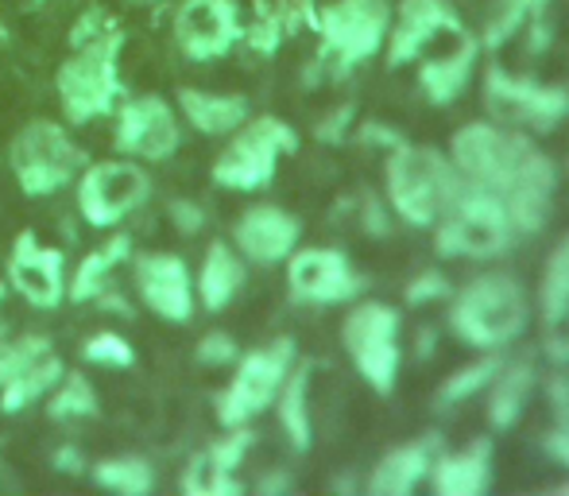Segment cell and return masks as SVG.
<instances>
[{"label": "cell", "instance_id": "cell-34", "mask_svg": "<svg viewBox=\"0 0 569 496\" xmlns=\"http://www.w3.org/2000/svg\"><path fill=\"white\" fill-rule=\"evenodd\" d=\"M450 295H453V284L442 276V271H422V276H415L411 284H407L403 299L411 302V307H427V302L450 299Z\"/></svg>", "mask_w": 569, "mask_h": 496}, {"label": "cell", "instance_id": "cell-11", "mask_svg": "<svg viewBox=\"0 0 569 496\" xmlns=\"http://www.w3.org/2000/svg\"><path fill=\"white\" fill-rule=\"evenodd\" d=\"M12 167L20 175L23 190L31 195H54L74 179L82 167V151L70 143V136L51 121H31L12 140Z\"/></svg>", "mask_w": 569, "mask_h": 496}, {"label": "cell", "instance_id": "cell-40", "mask_svg": "<svg viewBox=\"0 0 569 496\" xmlns=\"http://www.w3.org/2000/svg\"><path fill=\"white\" fill-rule=\"evenodd\" d=\"M547 493H550V496H569V482H562V485H547Z\"/></svg>", "mask_w": 569, "mask_h": 496}, {"label": "cell", "instance_id": "cell-33", "mask_svg": "<svg viewBox=\"0 0 569 496\" xmlns=\"http://www.w3.org/2000/svg\"><path fill=\"white\" fill-rule=\"evenodd\" d=\"M93 407H98V396H93V388L82 380V376H70L67 388L54 396L51 415H54V419H78V415H90Z\"/></svg>", "mask_w": 569, "mask_h": 496}, {"label": "cell", "instance_id": "cell-38", "mask_svg": "<svg viewBox=\"0 0 569 496\" xmlns=\"http://www.w3.org/2000/svg\"><path fill=\"white\" fill-rule=\"evenodd\" d=\"M171 221H174V229H179V234H198V229H202V221H206V214L198 210L194 202H174L171 206Z\"/></svg>", "mask_w": 569, "mask_h": 496}, {"label": "cell", "instance_id": "cell-2", "mask_svg": "<svg viewBox=\"0 0 569 496\" xmlns=\"http://www.w3.org/2000/svg\"><path fill=\"white\" fill-rule=\"evenodd\" d=\"M450 299V330L480 354L511 346L531 323V295L508 271H485Z\"/></svg>", "mask_w": 569, "mask_h": 496}, {"label": "cell", "instance_id": "cell-4", "mask_svg": "<svg viewBox=\"0 0 569 496\" xmlns=\"http://www.w3.org/2000/svg\"><path fill=\"white\" fill-rule=\"evenodd\" d=\"M391 28V8L388 0H333V4L318 8V36H322V51L310 70V82L322 75L345 78L368 62L372 54L383 51Z\"/></svg>", "mask_w": 569, "mask_h": 496}, {"label": "cell", "instance_id": "cell-32", "mask_svg": "<svg viewBox=\"0 0 569 496\" xmlns=\"http://www.w3.org/2000/svg\"><path fill=\"white\" fill-rule=\"evenodd\" d=\"M98 482L117 493H148L151 489V469L143 462H106L98 469Z\"/></svg>", "mask_w": 569, "mask_h": 496}, {"label": "cell", "instance_id": "cell-35", "mask_svg": "<svg viewBox=\"0 0 569 496\" xmlns=\"http://www.w3.org/2000/svg\"><path fill=\"white\" fill-rule=\"evenodd\" d=\"M86 357L98 365H128L132 361V349H128V341H120L117 334H101V338H93L90 346H86Z\"/></svg>", "mask_w": 569, "mask_h": 496}, {"label": "cell", "instance_id": "cell-18", "mask_svg": "<svg viewBox=\"0 0 569 496\" xmlns=\"http://www.w3.org/2000/svg\"><path fill=\"white\" fill-rule=\"evenodd\" d=\"M302 237V226L295 214L279 210V206H256L237 221V245L244 248L248 260L256 264H279L295 252Z\"/></svg>", "mask_w": 569, "mask_h": 496}, {"label": "cell", "instance_id": "cell-8", "mask_svg": "<svg viewBox=\"0 0 569 496\" xmlns=\"http://www.w3.org/2000/svg\"><path fill=\"white\" fill-rule=\"evenodd\" d=\"M117 43H120L117 31H106V36L90 39V43H78V51L59 70L62 109L70 113V121L90 125L113 109V98L120 90L117 62H113Z\"/></svg>", "mask_w": 569, "mask_h": 496}, {"label": "cell", "instance_id": "cell-13", "mask_svg": "<svg viewBox=\"0 0 569 496\" xmlns=\"http://www.w3.org/2000/svg\"><path fill=\"white\" fill-rule=\"evenodd\" d=\"M457 28H465V23L446 0H399L396 20L388 28V43H383L388 47V67H411L438 39Z\"/></svg>", "mask_w": 569, "mask_h": 496}, {"label": "cell", "instance_id": "cell-27", "mask_svg": "<svg viewBox=\"0 0 569 496\" xmlns=\"http://www.w3.org/2000/svg\"><path fill=\"white\" fill-rule=\"evenodd\" d=\"M539 310H542V323H547L550 330L569 318V234L550 248L547 264H542Z\"/></svg>", "mask_w": 569, "mask_h": 496}, {"label": "cell", "instance_id": "cell-9", "mask_svg": "<svg viewBox=\"0 0 569 496\" xmlns=\"http://www.w3.org/2000/svg\"><path fill=\"white\" fill-rule=\"evenodd\" d=\"M299 148V136L279 117H260V121L244 125V132L221 151L213 179L226 190H256L263 182L276 179V167L287 151Z\"/></svg>", "mask_w": 569, "mask_h": 496}, {"label": "cell", "instance_id": "cell-19", "mask_svg": "<svg viewBox=\"0 0 569 496\" xmlns=\"http://www.w3.org/2000/svg\"><path fill=\"white\" fill-rule=\"evenodd\" d=\"M492 438H477V443H469L457 454L438 450L427 482L438 496H480L492 489Z\"/></svg>", "mask_w": 569, "mask_h": 496}, {"label": "cell", "instance_id": "cell-15", "mask_svg": "<svg viewBox=\"0 0 569 496\" xmlns=\"http://www.w3.org/2000/svg\"><path fill=\"white\" fill-rule=\"evenodd\" d=\"M148 195V179L132 163H98L82 179L78 202L93 226H113L124 214H132Z\"/></svg>", "mask_w": 569, "mask_h": 496}, {"label": "cell", "instance_id": "cell-14", "mask_svg": "<svg viewBox=\"0 0 569 496\" xmlns=\"http://www.w3.org/2000/svg\"><path fill=\"white\" fill-rule=\"evenodd\" d=\"M244 28L232 0H182L174 12V39L194 62H213L240 43Z\"/></svg>", "mask_w": 569, "mask_h": 496}, {"label": "cell", "instance_id": "cell-17", "mask_svg": "<svg viewBox=\"0 0 569 496\" xmlns=\"http://www.w3.org/2000/svg\"><path fill=\"white\" fill-rule=\"evenodd\" d=\"M480 59V39L469 28L450 39V51H438L419 62V90L427 93L430 106H453L469 86L472 70Z\"/></svg>", "mask_w": 569, "mask_h": 496}, {"label": "cell", "instance_id": "cell-24", "mask_svg": "<svg viewBox=\"0 0 569 496\" xmlns=\"http://www.w3.org/2000/svg\"><path fill=\"white\" fill-rule=\"evenodd\" d=\"M179 106L187 121L206 136L232 132L248 121V101L240 93H210V90H182Z\"/></svg>", "mask_w": 569, "mask_h": 496}, {"label": "cell", "instance_id": "cell-25", "mask_svg": "<svg viewBox=\"0 0 569 496\" xmlns=\"http://www.w3.org/2000/svg\"><path fill=\"white\" fill-rule=\"evenodd\" d=\"M310 384H315V365H299L287 373L283 388H279V423H283L287 438L295 450H310L315 438V423H310Z\"/></svg>", "mask_w": 569, "mask_h": 496}, {"label": "cell", "instance_id": "cell-5", "mask_svg": "<svg viewBox=\"0 0 569 496\" xmlns=\"http://www.w3.org/2000/svg\"><path fill=\"white\" fill-rule=\"evenodd\" d=\"M435 248L446 260H496L516 241V226L500 195L461 182L453 206L435 221Z\"/></svg>", "mask_w": 569, "mask_h": 496}, {"label": "cell", "instance_id": "cell-23", "mask_svg": "<svg viewBox=\"0 0 569 496\" xmlns=\"http://www.w3.org/2000/svg\"><path fill=\"white\" fill-rule=\"evenodd\" d=\"M539 384V369H535L531 357H519V361H503L500 373L488 384V423L492 430H511L523 419L527 404H531V391Z\"/></svg>", "mask_w": 569, "mask_h": 496}, {"label": "cell", "instance_id": "cell-39", "mask_svg": "<svg viewBox=\"0 0 569 496\" xmlns=\"http://www.w3.org/2000/svg\"><path fill=\"white\" fill-rule=\"evenodd\" d=\"M349 121H352V106H341L338 113L326 117V121L318 125V136H322V140H341L345 128H349Z\"/></svg>", "mask_w": 569, "mask_h": 496}, {"label": "cell", "instance_id": "cell-28", "mask_svg": "<svg viewBox=\"0 0 569 496\" xmlns=\"http://www.w3.org/2000/svg\"><path fill=\"white\" fill-rule=\"evenodd\" d=\"M202 302L210 310H221L229 307V299L240 291V284H244V264L232 256L229 245H210V252H206V264H202Z\"/></svg>", "mask_w": 569, "mask_h": 496}, {"label": "cell", "instance_id": "cell-20", "mask_svg": "<svg viewBox=\"0 0 569 496\" xmlns=\"http://www.w3.org/2000/svg\"><path fill=\"white\" fill-rule=\"evenodd\" d=\"M438 450H442V435L415 438L407 446H396L391 454H383L376 462L372 477H368V493L372 496H407L415 493L430 477Z\"/></svg>", "mask_w": 569, "mask_h": 496}, {"label": "cell", "instance_id": "cell-21", "mask_svg": "<svg viewBox=\"0 0 569 496\" xmlns=\"http://www.w3.org/2000/svg\"><path fill=\"white\" fill-rule=\"evenodd\" d=\"M12 284L31 307H59L62 299V252L59 248H39L36 237H20L12 252Z\"/></svg>", "mask_w": 569, "mask_h": 496}, {"label": "cell", "instance_id": "cell-1", "mask_svg": "<svg viewBox=\"0 0 569 496\" xmlns=\"http://www.w3.org/2000/svg\"><path fill=\"white\" fill-rule=\"evenodd\" d=\"M450 163L465 182L500 195L519 237H531L547 226L558 167L523 128H508L492 117L457 128L450 140Z\"/></svg>", "mask_w": 569, "mask_h": 496}, {"label": "cell", "instance_id": "cell-10", "mask_svg": "<svg viewBox=\"0 0 569 496\" xmlns=\"http://www.w3.org/2000/svg\"><path fill=\"white\" fill-rule=\"evenodd\" d=\"M295 365V341L279 338L271 346L256 349L240 361L237 376H232L229 391L221 396L218 415L226 427H244L248 419H256L260 411H268L276 404L279 388H283L287 373Z\"/></svg>", "mask_w": 569, "mask_h": 496}, {"label": "cell", "instance_id": "cell-6", "mask_svg": "<svg viewBox=\"0 0 569 496\" xmlns=\"http://www.w3.org/2000/svg\"><path fill=\"white\" fill-rule=\"evenodd\" d=\"M399 326L403 318L388 302H357L341 323L345 354L380 396H391L399 380Z\"/></svg>", "mask_w": 569, "mask_h": 496}, {"label": "cell", "instance_id": "cell-30", "mask_svg": "<svg viewBox=\"0 0 569 496\" xmlns=\"http://www.w3.org/2000/svg\"><path fill=\"white\" fill-rule=\"evenodd\" d=\"M547 391H550V407H555V427L542 438V450L562 469H569V373L566 369L558 373Z\"/></svg>", "mask_w": 569, "mask_h": 496}, {"label": "cell", "instance_id": "cell-3", "mask_svg": "<svg viewBox=\"0 0 569 496\" xmlns=\"http://www.w3.org/2000/svg\"><path fill=\"white\" fill-rule=\"evenodd\" d=\"M383 182H388L383 190H388L391 214L415 229H430L453 206L465 179L457 175V167L450 163L446 151L430 148V143L399 140L388 151Z\"/></svg>", "mask_w": 569, "mask_h": 496}, {"label": "cell", "instance_id": "cell-29", "mask_svg": "<svg viewBox=\"0 0 569 496\" xmlns=\"http://www.w3.org/2000/svg\"><path fill=\"white\" fill-rule=\"evenodd\" d=\"M508 361V357L500 354V349H492V354H485L480 361L465 365V369H457L453 376H446L442 388L435 391V407L438 411H450V407L465 404V399L480 396V391L492 384V376L500 373V365Z\"/></svg>", "mask_w": 569, "mask_h": 496}, {"label": "cell", "instance_id": "cell-7", "mask_svg": "<svg viewBox=\"0 0 569 496\" xmlns=\"http://www.w3.org/2000/svg\"><path fill=\"white\" fill-rule=\"evenodd\" d=\"M485 109L492 121L508 128H531V132H550L569 117V86L535 82V78L511 75L500 62L485 70Z\"/></svg>", "mask_w": 569, "mask_h": 496}, {"label": "cell", "instance_id": "cell-26", "mask_svg": "<svg viewBox=\"0 0 569 496\" xmlns=\"http://www.w3.org/2000/svg\"><path fill=\"white\" fill-rule=\"evenodd\" d=\"M550 0H496L485 16V28H480V47L485 51H500L503 43L519 36L535 16H547Z\"/></svg>", "mask_w": 569, "mask_h": 496}, {"label": "cell", "instance_id": "cell-22", "mask_svg": "<svg viewBox=\"0 0 569 496\" xmlns=\"http://www.w3.org/2000/svg\"><path fill=\"white\" fill-rule=\"evenodd\" d=\"M136 284L140 295L148 299V307L163 318H190L194 310V295H190V279H187V264L179 256H148L136 271Z\"/></svg>", "mask_w": 569, "mask_h": 496}, {"label": "cell", "instance_id": "cell-16", "mask_svg": "<svg viewBox=\"0 0 569 496\" xmlns=\"http://www.w3.org/2000/svg\"><path fill=\"white\" fill-rule=\"evenodd\" d=\"M117 143L132 156L167 159L171 151H179V121L159 98H132L120 109Z\"/></svg>", "mask_w": 569, "mask_h": 496}, {"label": "cell", "instance_id": "cell-31", "mask_svg": "<svg viewBox=\"0 0 569 496\" xmlns=\"http://www.w3.org/2000/svg\"><path fill=\"white\" fill-rule=\"evenodd\" d=\"M232 469L226 466V462L218 458L213 450L198 454L194 462L187 466V477H182V489L194 493V496H218V493H232L240 489V485L229 482Z\"/></svg>", "mask_w": 569, "mask_h": 496}, {"label": "cell", "instance_id": "cell-36", "mask_svg": "<svg viewBox=\"0 0 569 496\" xmlns=\"http://www.w3.org/2000/svg\"><path fill=\"white\" fill-rule=\"evenodd\" d=\"M232 357H237V341H232L229 334H210V338H202V346H198V361L202 365H229Z\"/></svg>", "mask_w": 569, "mask_h": 496}, {"label": "cell", "instance_id": "cell-12", "mask_svg": "<svg viewBox=\"0 0 569 496\" xmlns=\"http://www.w3.org/2000/svg\"><path fill=\"white\" fill-rule=\"evenodd\" d=\"M287 287H291L295 302L338 307V302L357 299L365 279L352 271L349 256L338 248H299L287 256Z\"/></svg>", "mask_w": 569, "mask_h": 496}, {"label": "cell", "instance_id": "cell-37", "mask_svg": "<svg viewBox=\"0 0 569 496\" xmlns=\"http://www.w3.org/2000/svg\"><path fill=\"white\" fill-rule=\"evenodd\" d=\"M357 140H360V143H368V148H383V151H391L399 140H403V136H399L396 128H388L383 121H365V125L357 128Z\"/></svg>", "mask_w": 569, "mask_h": 496}]
</instances>
